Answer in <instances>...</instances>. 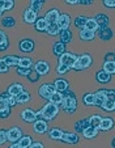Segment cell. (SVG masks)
I'll return each mask as SVG.
<instances>
[{
    "label": "cell",
    "mask_w": 115,
    "mask_h": 148,
    "mask_svg": "<svg viewBox=\"0 0 115 148\" xmlns=\"http://www.w3.org/2000/svg\"><path fill=\"white\" fill-rule=\"evenodd\" d=\"M69 70H71V68H68L67 66L59 64V63H58V66H56V72L59 73V75H64V73H67Z\"/></svg>",
    "instance_id": "obj_46"
},
{
    "label": "cell",
    "mask_w": 115,
    "mask_h": 148,
    "mask_svg": "<svg viewBox=\"0 0 115 148\" xmlns=\"http://www.w3.org/2000/svg\"><path fill=\"white\" fill-rule=\"evenodd\" d=\"M106 98H107V100L115 101V89H107V93H106Z\"/></svg>",
    "instance_id": "obj_54"
},
{
    "label": "cell",
    "mask_w": 115,
    "mask_h": 148,
    "mask_svg": "<svg viewBox=\"0 0 115 148\" xmlns=\"http://www.w3.org/2000/svg\"><path fill=\"white\" fill-rule=\"evenodd\" d=\"M30 148H45L42 142H33V144L30 145Z\"/></svg>",
    "instance_id": "obj_56"
},
{
    "label": "cell",
    "mask_w": 115,
    "mask_h": 148,
    "mask_svg": "<svg viewBox=\"0 0 115 148\" xmlns=\"http://www.w3.org/2000/svg\"><path fill=\"white\" fill-rule=\"evenodd\" d=\"M58 114H59V106H58V105H54V103H51V102H47L46 105H43V108L39 112H37L38 118H42V119L47 121V122L55 119V117Z\"/></svg>",
    "instance_id": "obj_2"
},
{
    "label": "cell",
    "mask_w": 115,
    "mask_h": 148,
    "mask_svg": "<svg viewBox=\"0 0 115 148\" xmlns=\"http://www.w3.org/2000/svg\"><path fill=\"white\" fill-rule=\"evenodd\" d=\"M14 7V1L13 0H4V9L5 11H11Z\"/></svg>",
    "instance_id": "obj_50"
},
{
    "label": "cell",
    "mask_w": 115,
    "mask_h": 148,
    "mask_svg": "<svg viewBox=\"0 0 115 148\" xmlns=\"http://www.w3.org/2000/svg\"><path fill=\"white\" fill-rule=\"evenodd\" d=\"M7 92H8L11 96H13V97H17L20 93L24 92V85L21 83H12L8 87Z\"/></svg>",
    "instance_id": "obj_19"
},
{
    "label": "cell",
    "mask_w": 115,
    "mask_h": 148,
    "mask_svg": "<svg viewBox=\"0 0 115 148\" xmlns=\"http://www.w3.org/2000/svg\"><path fill=\"white\" fill-rule=\"evenodd\" d=\"M64 131H63L60 127H50L48 130V136L51 140H56V142H62Z\"/></svg>",
    "instance_id": "obj_17"
},
{
    "label": "cell",
    "mask_w": 115,
    "mask_h": 148,
    "mask_svg": "<svg viewBox=\"0 0 115 148\" xmlns=\"http://www.w3.org/2000/svg\"><path fill=\"white\" fill-rule=\"evenodd\" d=\"M31 71H33L31 68H30V70H28V68H20V67H17V68H16L17 75L21 76V77H26V79H28V76L31 73Z\"/></svg>",
    "instance_id": "obj_44"
},
{
    "label": "cell",
    "mask_w": 115,
    "mask_h": 148,
    "mask_svg": "<svg viewBox=\"0 0 115 148\" xmlns=\"http://www.w3.org/2000/svg\"><path fill=\"white\" fill-rule=\"evenodd\" d=\"M105 62H115V53H107L105 55Z\"/></svg>",
    "instance_id": "obj_55"
},
{
    "label": "cell",
    "mask_w": 115,
    "mask_h": 148,
    "mask_svg": "<svg viewBox=\"0 0 115 148\" xmlns=\"http://www.w3.org/2000/svg\"><path fill=\"white\" fill-rule=\"evenodd\" d=\"M95 21L98 24L99 29H105V28H110V18L107 14L105 13H97L95 14Z\"/></svg>",
    "instance_id": "obj_16"
},
{
    "label": "cell",
    "mask_w": 115,
    "mask_h": 148,
    "mask_svg": "<svg viewBox=\"0 0 115 148\" xmlns=\"http://www.w3.org/2000/svg\"><path fill=\"white\" fill-rule=\"evenodd\" d=\"M79 34H80V38H81V41H85V42L93 41V39H94V37H95V33L86 30V29H81Z\"/></svg>",
    "instance_id": "obj_31"
},
{
    "label": "cell",
    "mask_w": 115,
    "mask_h": 148,
    "mask_svg": "<svg viewBox=\"0 0 115 148\" xmlns=\"http://www.w3.org/2000/svg\"><path fill=\"white\" fill-rule=\"evenodd\" d=\"M88 127H89V118H81V119L75 122V130L77 132H81L82 134V131L85 129H88Z\"/></svg>",
    "instance_id": "obj_23"
},
{
    "label": "cell",
    "mask_w": 115,
    "mask_h": 148,
    "mask_svg": "<svg viewBox=\"0 0 115 148\" xmlns=\"http://www.w3.org/2000/svg\"><path fill=\"white\" fill-rule=\"evenodd\" d=\"M64 3L68 5H76V4H79V0H65Z\"/></svg>",
    "instance_id": "obj_59"
},
{
    "label": "cell",
    "mask_w": 115,
    "mask_h": 148,
    "mask_svg": "<svg viewBox=\"0 0 115 148\" xmlns=\"http://www.w3.org/2000/svg\"><path fill=\"white\" fill-rule=\"evenodd\" d=\"M102 4L106 8H115V0H103Z\"/></svg>",
    "instance_id": "obj_52"
},
{
    "label": "cell",
    "mask_w": 115,
    "mask_h": 148,
    "mask_svg": "<svg viewBox=\"0 0 115 148\" xmlns=\"http://www.w3.org/2000/svg\"><path fill=\"white\" fill-rule=\"evenodd\" d=\"M43 4H45V1H43V0H31V1H30V5H29V8L33 9L35 13H38V12L42 9Z\"/></svg>",
    "instance_id": "obj_40"
},
{
    "label": "cell",
    "mask_w": 115,
    "mask_h": 148,
    "mask_svg": "<svg viewBox=\"0 0 115 148\" xmlns=\"http://www.w3.org/2000/svg\"><path fill=\"white\" fill-rule=\"evenodd\" d=\"M7 142H8V132H7V130L0 129V145L5 144Z\"/></svg>",
    "instance_id": "obj_45"
},
{
    "label": "cell",
    "mask_w": 115,
    "mask_h": 148,
    "mask_svg": "<svg viewBox=\"0 0 115 148\" xmlns=\"http://www.w3.org/2000/svg\"><path fill=\"white\" fill-rule=\"evenodd\" d=\"M9 71V67L7 66V63L4 62L3 58H0V73H7Z\"/></svg>",
    "instance_id": "obj_48"
},
{
    "label": "cell",
    "mask_w": 115,
    "mask_h": 148,
    "mask_svg": "<svg viewBox=\"0 0 115 148\" xmlns=\"http://www.w3.org/2000/svg\"><path fill=\"white\" fill-rule=\"evenodd\" d=\"M11 113H12V108H8V109L0 112V119H8L11 117Z\"/></svg>",
    "instance_id": "obj_47"
},
{
    "label": "cell",
    "mask_w": 115,
    "mask_h": 148,
    "mask_svg": "<svg viewBox=\"0 0 115 148\" xmlns=\"http://www.w3.org/2000/svg\"><path fill=\"white\" fill-rule=\"evenodd\" d=\"M18 49H20L21 53H25V54L33 53L34 49H35V42L30 38H24L18 42Z\"/></svg>",
    "instance_id": "obj_7"
},
{
    "label": "cell",
    "mask_w": 115,
    "mask_h": 148,
    "mask_svg": "<svg viewBox=\"0 0 115 148\" xmlns=\"http://www.w3.org/2000/svg\"><path fill=\"white\" fill-rule=\"evenodd\" d=\"M0 97H3L4 100H7V102H8L9 108H13L17 105V100L16 97H13V96H11L8 92H3V93H0Z\"/></svg>",
    "instance_id": "obj_36"
},
{
    "label": "cell",
    "mask_w": 115,
    "mask_h": 148,
    "mask_svg": "<svg viewBox=\"0 0 115 148\" xmlns=\"http://www.w3.org/2000/svg\"><path fill=\"white\" fill-rule=\"evenodd\" d=\"M7 41H8V36L5 34V32L0 29V45H3V43H5Z\"/></svg>",
    "instance_id": "obj_53"
},
{
    "label": "cell",
    "mask_w": 115,
    "mask_h": 148,
    "mask_svg": "<svg viewBox=\"0 0 115 148\" xmlns=\"http://www.w3.org/2000/svg\"><path fill=\"white\" fill-rule=\"evenodd\" d=\"M22 20H24V23H25L26 25L35 24V21L38 20V13H35L33 9H30L28 7V8L24 11V13H22Z\"/></svg>",
    "instance_id": "obj_11"
},
{
    "label": "cell",
    "mask_w": 115,
    "mask_h": 148,
    "mask_svg": "<svg viewBox=\"0 0 115 148\" xmlns=\"http://www.w3.org/2000/svg\"><path fill=\"white\" fill-rule=\"evenodd\" d=\"M111 79H112V76L109 75L107 72H105L103 70H99L98 72L95 73V80L99 84H109L111 81Z\"/></svg>",
    "instance_id": "obj_21"
},
{
    "label": "cell",
    "mask_w": 115,
    "mask_h": 148,
    "mask_svg": "<svg viewBox=\"0 0 115 148\" xmlns=\"http://www.w3.org/2000/svg\"><path fill=\"white\" fill-rule=\"evenodd\" d=\"M77 58H79V56L76 55V54L69 53V51H65L62 56L58 58V63H59V64H63V66H67L68 68L72 70V67H73V64L76 63Z\"/></svg>",
    "instance_id": "obj_4"
},
{
    "label": "cell",
    "mask_w": 115,
    "mask_h": 148,
    "mask_svg": "<svg viewBox=\"0 0 115 148\" xmlns=\"http://www.w3.org/2000/svg\"><path fill=\"white\" fill-rule=\"evenodd\" d=\"M16 18L12 16H5L1 18V25L4 28H13V26H16Z\"/></svg>",
    "instance_id": "obj_35"
},
{
    "label": "cell",
    "mask_w": 115,
    "mask_h": 148,
    "mask_svg": "<svg viewBox=\"0 0 115 148\" xmlns=\"http://www.w3.org/2000/svg\"><path fill=\"white\" fill-rule=\"evenodd\" d=\"M39 77H41V76L38 75V73H37V72H35V71H34V70L31 71V73H30V75L28 76L29 81H31V83H35V81H38V80H39Z\"/></svg>",
    "instance_id": "obj_49"
},
{
    "label": "cell",
    "mask_w": 115,
    "mask_h": 148,
    "mask_svg": "<svg viewBox=\"0 0 115 148\" xmlns=\"http://www.w3.org/2000/svg\"><path fill=\"white\" fill-rule=\"evenodd\" d=\"M62 109L67 114H73L77 110V98H76L75 93L67 90L63 93V102H62Z\"/></svg>",
    "instance_id": "obj_1"
},
{
    "label": "cell",
    "mask_w": 115,
    "mask_h": 148,
    "mask_svg": "<svg viewBox=\"0 0 115 148\" xmlns=\"http://www.w3.org/2000/svg\"><path fill=\"white\" fill-rule=\"evenodd\" d=\"M102 117L99 114H93L92 117H89V126L93 127V129L99 130V125H101Z\"/></svg>",
    "instance_id": "obj_29"
},
{
    "label": "cell",
    "mask_w": 115,
    "mask_h": 148,
    "mask_svg": "<svg viewBox=\"0 0 115 148\" xmlns=\"http://www.w3.org/2000/svg\"><path fill=\"white\" fill-rule=\"evenodd\" d=\"M20 117H21V119H22L24 122H26V123H34L37 119H38L37 112L29 109V108L28 109H24L22 112L20 113Z\"/></svg>",
    "instance_id": "obj_10"
},
{
    "label": "cell",
    "mask_w": 115,
    "mask_h": 148,
    "mask_svg": "<svg viewBox=\"0 0 115 148\" xmlns=\"http://www.w3.org/2000/svg\"><path fill=\"white\" fill-rule=\"evenodd\" d=\"M33 66H34L33 59L30 56H21L20 58V63H18V67L20 68H28V70H30Z\"/></svg>",
    "instance_id": "obj_28"
},
{
    "label": "cell",
    "mask_w": 115,
    "mask_h": 148,
    "mask_svg": "<svg viewBox=\"0 0 115 148\" xmlns=\"http://www.w3.org/2000/svg\"><path fill=\"white\" fill-rule=\"evenodd\" d=\"M92 3V0H79V5H90Z\"/></svg>",
    "instance_id": "obj_57"
},
{
    "label": "cell",
    "mask_w": 115,
    "mask_h": 148,
    "mask_svg": "<svg viewBox=\"0 0 115 148\" xmlns=\"http://www.w3.org/2000/svg\"><path fill=\"white\" fill-rule=\"evenodd\" d=\"M65 53V45L64 43H62V42H55L52 46V54L56 56V58H59V56H62L63 54Z\"/></svg>",
    "instance_id": "obj_25"
},
{
    "label": "cell",
    "mask_w": 115,
    "mask_h": 148,
    "mask_svg": "<svg viewBox=\"0 0 115 148\" xmlns=\"http://www.w3.org/2000/svg\"><path fill=\"white\" fill-rule=\"evenodd\" d=\"M69 25H71V17H69V14L62 13V14H60V17H59V20H58V26H59L60 32L69 29Z\"/></svg>",
    "instance_id": "obj_18"
},
{
    "label": "cell",
    "mask_w": 115,
    "mask_h": 148,
    "mask_svg": "<svg viewBox=\"0 0 115 148\" xmlns=\"http://www.w3.org/2000/svg\"><path fill=\"white\" fill-rule=\"evenodd\" d=\"M46 33L51 37L59 36L60 34V29L58 26V24H51V25H47V29H46Z\"/></svg>",
    "instance_id": "obj_39"
},
{
    "label": "cell",
    "mask_w": 115,
    "mask_h": 148,
    "mask_svg": "<svg viewBox=\"0 0 115 148\" xmlns=\"http://www.w3.org/2000/svg\"><path fill=\"white\" fill-rule=\"evenodd\" d=\"M79 140H80L79 135L75 134V132H64L62 142L65 143V144H77Z\"/></svg>",
    "instance_id": "obj_20"
},
{
    "label": "cell",
    "mask_w": 115,
    "mask_h": 148,
    "mask_svg": "<svg viewBox=\"0 0 115 148\" xmlns=\"http://www.w3.org/2000/svg\"><path fill=\"white\" fill-rule=\"evenodd\" d=\"M4 62L7 63V66H8L9 68L11 67H18V63H20V58L16 55H5L4 56Z\"/></svg>",
    "instance_id": "obj_26"
},
{
    "label": "cell",
    "mask_w": 115,
    "mask_h": 148,
    "mask_svg": "<svg viewBox=\"0 0 115 148\" xmlns=\"http://www.w3.org/2000/svg\"><path fill=\"white\" fill-rule=\"evenodd\" d=\"M8 47H9V39L5 42V43H3V45H0V51H5Z\"/></svg>",
    "instance_id": "obj_58"
},
{
    "label": "cell",
    "mask_w": 115,
    "mask_h": 148,
    "mask_svg": "<svg viewBox=\"0 0 115 148\" xmlns=\"http://www.w3.org/2000/svg\"><path fill=\"white\" fill-rule=\"evenodd\" d=\"M7 132H8V142H11V144L12 143H17L22 138V131H21L18 126L11 127L9 130H7Z\"/></svg>",
    "instance_id": "obj_9"
},
{
    "label": "cell",
    "mask_w": 115,
    "mask_h": 148,
    "mask_svg": "<svg viewBox=\"0 0 115 148\" xmlns=\"http://www.w3.org/2000/svg\"><path fill=\"white\" fill-rule=\"evenodd\" d=\"M0 17H1V13H0Z\"/></svg>",
    "instance_id": "obj_63"
},
{
    "label": "cell",
    "mask_w": 115,
    "mask_h": 148,
    "mask_svg": "<svg viewBox=\"0 0 115 148\" xmlns=\"http://www.w3.org/2000/svg\"><path fill=\"white\" fill-rule=\"evenodd\" d=\"M82 103L85 106H93L94 105V93H85L82 96Z\"/></svg>",
    "instance_id": "obj_41"
},
{
    "label": "cell",
    "mask_w": 115,
    "mask_h": 148,
    "mask_svg": "<svg viewBox=\"0 0 115 148\" xmlns=\"http://www.w3.org/2000/svg\"><path fill=\"white\" fill-rule=\"evenodd\" d=\"M54 87H55V90L59 93H65L67 90H69V83H68L65 79H55V81H54Z\"/></svg>",
    "instance_id": "obj_13"
},
{
    "label": "cell",
    "mask_w": 115,
    "mask_h": 148,
    "mask_svg": "<svg viewBox=\"0 0 115 148\" xmlns=\"http://www.w3.org/2000/svg\"><path fill=\"white\" fill-rule=\"evenodd\" d=\"M98 135V130L97 129H93V127H88V129H85L84 131H82V136L85 138V139L90 140V139H94L95 136Z\"/></svg>",
    "instance_id": "obj_32"
},
{
    "label": "cell",
    "mask_w": 115,
    "mask_h": 148,
    "mask_svg": "<svg viewBox=\"0 0 115 148\" xmlns=\"http://www.w3.org/2000/svg\"><path fill=\"white\" fill-rule=\"evenodd\" d=\"M88 18H89V17H86V16H77L75 18V21H73V24H75L76 28L81 30V29H85V25H86Z\"/></svg>",
    "instance_id": "obj_33"
},
{
    "label": "cell",
    "mask_w": 115,
    "mask_h": 148,
    "mask_svg": "<svg viewBox=\"0 0 115 148\" xmlns=\"http://www.w3.org/2000/svg\"><path fill=\"white\" fill-rule=\"evenodd\" d=\"M8 108H9V105L7 102V100H4L3 97H0V112H3V110L8 109Z\"/></svg>",
    "instance_id": "obj_51"
},
{
    "label": "cell",
    "mask_w": 115,
    "mask_h": 148,
    "mask_svg": "<svg viewBox=\"0 0 115 148\" xmlns=\"http://www.w3.org/2000/svg\"><path fill=\"white\" fill-rule=\"evenodd\" d=\"M102 70L105 72H107L109 75H115V62H105L103 63V68Z\"/></svg>",
    "instance_id": "obj_42"
},
{
    "label": "cell",
    "mask_w": 115,
    "mask_h": 148,
    "mask_svg": "<svg viewBox=\"0 0 115 148\" xmlns=\"http://www.w3.org/2000/svg\"><path fill=\"white\" fill-rule=\"evenodd\" d=\"M60 17V12L58 8H52L50 9V11L46 12L45 14V20L46 23H47V25H51V24H58V20H59Z\"/></svg>",
    "instance_id": "obj_12"
},
{
    "label": "cell",
    "mask_w": 115,
    "mask_h": 148,
    "mask_svg": "<svg viewBox=\"0 0 115 148\" xmlns=\"http://www.w3.org/2000/svg\"><path fill=\"white\" fill-rule=\"evenodd\" d=\"M48 102H51V103H54V105H58V106H60V105H62V102H63V93L55 92L50 97Z\"/></svg>",
    "instance_id": "obj_38"
},
{
    "label": "cell",
    "mask_w": 115,
    "mask_h": 148,
    "mask_svg": "<svg viewBox=\"0 0 115 148\" xmlns=\"http://www.w3.org/2000/svg\"><path fill=\"white\" fill-rule=\"evenodd\" d=\"M34 28H35L37 32H46V29H47V23H46L45 17H41V18H38L35 21V24H34Z\"/></svg>",
    "instance_id": "obj_34"
},
{
    "label": "cell",
    "mask_w": 115,
    "mask_h": 148,
    "mask_svg": "<svg viewBox=\"0 0 115 148\" xmlns=\"http://www.w3.org/2000/svg\"><path fill=\"white\" fill-rule=\"evenodd\" d=\"M60 37V42L64 43V45H68L72 42V38H73V33L71 32V29H67V30H62L59 34Z\"/></svg>",
    "instance_id": "obj_24"
},
{
    "label": "cell",
    "mask_w": 115,
    "mask_h": 148,
    "mask_svg": "<svg viewBox=\"0 0 115 148\" xmlns=\"http://www.w3.org/2000/svg\"><path fill=\"white\" fill-rule=\"evenodd\" d=\"M16 100H17V103H26L31 100V96L28 90H24L22 93H20V95L17 96Z\"/></svg>",
    "instance_id": "obj_37"
},
{
    "label": "cell",
    "mask_w": 115,
    "mask_h": 148,
    "mask_svg": "<svg viewBox=\"0 0 115 148\" xmlns=\"http://www.w3.org/2000/svg\"><path fill=\"white\" fill-rule=\"evenodd\" d=\"M33 67H34L33 70L35 71V72L38 73L39 76H45V75H47V73L50 72V63H48L47 60H38V62H35Z\"/></svg>",
    "instance_id": "obj_8"
},
{
    "label": "cell",
    "mask_w": 115,
    "mask_h": 148,
    "mask_svg": "<svg viewBox=\"0 0 115 148\" xmlns=\"http://www.w3.org/2000/svg\"><path fill=\"white\" fill-rule=\"evenodd\" d=\"M8 148H21L20 145H18V143H12L11 145H9Z\"/></svg>",
    "instance_id": "obj_61"
},
{
    "label": "cell",
    "mask_w": 115,
    "mask_h": 148,
    "mask_svg": "<svg viewBox=\"0 0 115 148\" xmlns=\"http://www.w3.org/2000/svg\"><path fill=\"white\" fill-rule=\"evenodd\" d=\"M106 93L107 89H98L94 92V106L102 108V105L106 101Z\"/></svg>",
    "instance_id": "obj_14"
},
{
    "label": "cell",
    "mask_w": 115,
    "mask_h": 148,
    "mask_svg": "<svg viewBox=\"0 0 115 148\" xmlns=\"http://www.w3.org/2000/svg\"><path fill=\"white\" fill-rule=\"evenodd\" d=\"M110 144H111V147H112V148H115V138L111 140V143H110Z\"/></svg>",
    "instance_id": "obj_62"
},
{
    "label": "cell",
    "mask_w": 115,
    "mask_h": 148,
    "mask_svg": "<svg viewBox=\"0 0 115 148\" xmlns=\"http://www.w3.org/2000/svg\"><path fill=\"white\" fill-rule=\"evenodd\" d=\"M17 143H18V145L21 148H30V145L33 144V138L30 135H22V138Z\"/></svg>",
    "instance_id": "obj_30"
},
{
    "label": "cell",
    "mask_w": 115,
    "mask_h": 148,
    "mask_svg": "<svg viewBox=\"0 0 115 148\" xmlns=\"http://www.w3.org/2000/svg\"><path fill=\"white\" fill-rule=\"evenodd\" d=\"M3 12H5V9H4V0H0V13L3 14Z\"/></svg>",
    "instance_id": "obj_60"
},
{
    "label": "cell",
    "mask_w": 115,
    "mask_h": 148,
    "mask_svg": "<svg viewBox=\"0 0 115 148\" xmlns=\"http://www.w3.org/2000/svg\"><path fill=\"white\" fill-rule=\"evenodd\" d=\"M85 29L89 30V32H93V33H97V30L99 29V26H98V24H97V21H95L94 17H89V18H88Z\"/></svg>",
    "instance_id": "obj_27"
},
{
    "label": "cell",
    "mask_w": 115,
    "mask_h": 148,
    "mask_svg": "<svg viewBox=\"0 0 115 148\" xmlns=\"http://www.w3.org/2000/svg\"><path fill=\"white\" fill-rule=\"evenodd\" d=\"M55 92L56 90H55L54 84H50V83H43L39 87V89H38V95H39V97L43 98V100H50V97Z\"/></svg>",
    "instance_id": "obj_5"
},
{
    "label": "cell",
    "mask_w": 115,
    "mask_h": 148,
    "mask_svg": "<svg viewBox=\"0 0 115 148\" xmlns=\"http://www.w3.org/2000/svg\"><path fill=\"white\" fill-rule=\"evenodd\" d=\"M102 110H105V112H115V101H111V100H107L106 98V101H105V103L102 105V108H101Z\"/></svg>",
    "instance_id": "obj_43"
},
{
    "label": "cell",
    "mask_w": 115,
    "mask_h": 148,
    "mask_svg": "<svg viewBox=\"0 0 115 148\" xmlns=\"http://www.w3.org/2000/svg\"><path fill=\"white\" fill-rule=\"evenodd\" d=\"M48 130H50L48 122L42 119V118H38V119L33 123V131L35 132V134H39V135L46 134V132H48Z\"/></svg>",
    "instance_id": "obj_6"
},
{
    "label": "cell",
    "mask_w": 115,
    "mask_h": 148,
    "mask_svg": "<svg viewBox=\"0 0 115 148\" xmlns=\"http://www.w3.org/2000/svg\"><path fill=\"white\" fill-rule=\"evenodd\" d=\"M115 126V121L111 117H102L101 125H99V130L101 131H111Z\"/></svg>",
    "instance_id": "obj_15"
},
{
    "label": "cell",
    "mask_w": 115,
    "mask_h": 148,
    "mask_svg": "<svg viewBox=\"0 0 115 148\" xmlns=\"http://www.w3.org/2000/svg\"><path fill=\"white\" fill-rule=\"evenodd\" d=\"M93 64V58L90 54H82L77 58L76 63L73 64L72 70L75 71H82V70H86V68H90Z\"/></svg>",
    "instance_id": "obj_3"
},
{
    "label": "cell",
    "mask_w": 115,
    "mask_h": 148,
    "mask_svg": "<svg viewBox=\"0 0 115 148\" xmlns=\"http://www.w3.org/2000/svg\"><path fill=\"white\" fill-rule=\"evenodd\" d=\"M97 36L99 37V38L102 39V41H110V39L112 38V29L111 28H105V29H98L97 30Z\"/></svg>",
    "instance_id": "obj_22"
}]
</instances>
